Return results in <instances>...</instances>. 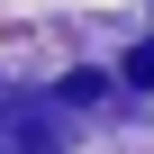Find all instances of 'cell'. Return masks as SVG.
Masks as SVG:
<instances>
[{"instance_id":"obj_1","label":"cell","mask_w":154,"mask_h":154,"mask_svg":"<svg viewBox=\"0 0 154 154\" xmlns=\"http://www.w3.org/2000/svg\"><path fill=\"white\" fill-rule=\"evenodd\" d=\"M0 154H63V136L36 100H0Z\"/></svg>"},{"instance_id":"obj_2","label":"cell","mask_w":154,"mask_h":154,"mask_svg":"<svg viewBox=\"0 0 154 154\" xmlns=\"http://www.w3.org/2000/svg\"><path fill=\"white\" fill-rule=\"evenodd\" d=\"M127 82H136V91H154V45H136V54H127Z\"/></svg>"}]
</instances>
